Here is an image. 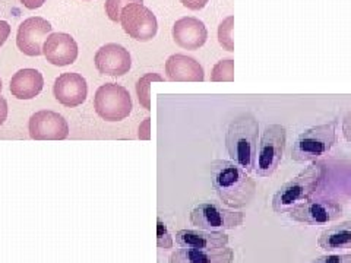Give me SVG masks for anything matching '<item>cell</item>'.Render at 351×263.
<instances>
[{"mask_svg": "<svg viewBox=\"0 0 351 263\" xmlns=\"http://www.w3.org/2000/svg\"><path fill=\"white\" fill-rule=\"evenodd\" d=\"M51 24L40 16H32L25 19L18 28L16 46L18 49L31 58H37L43 54L44 41L51 32Z\"/></svg>", "mask_w": 351, "mask_h": 263, "instance_id": "obj_10", "label": "cell"}, {"mask_svg": "<svg viewBox=\"0 0 351 263\" xmlns=\"http://www.w3.org/2000/svg\"><path fill=\"white\" fill-rule=\"evenodd\" d=\"M97 114L106 122L125 120L134 108L129 91L117 84H106L98 88L94 98Z\"/></svg>", "mask_w": 351, "mask_h": 263, "instance_id": "obj_7", "label": "cell"}, {"mask_svg": "<svg viewBox=\"0 0 351 263\" xmlns=\"http://www.w3.org/2000/svg\"><path fill=\"white\" fill-rule=\"evenodd\" d=\"M29 136L36 140H63L69 136L64 117L50 110H41L29 118Z\"/></svg>", "mask_w": 351, "mask_h": 263, "instance_id": "obj_11", "label": "cell"}, {"mask_svg": "<svg viewBox=\"0 0 351 263\" xmlns=\"http://www.w3.org/2000/svg\"><path fill=\"white\" fill-rule=\"evenodd\" d=\"M132 3H144V0H106V14L113 22H120L122 10Z\"/></svg>", "mask_w": 351, "mask_h": 263, "instance_id": "obj_24", "label": "cell"}, {"mask_svg": "<svg viewBox=\"0 0 351 263\" xmlns=\"http://www.w3.org/2000/svg\"><path fill=\"white\" fill-rule=\"evenodd\" d=\"M287 144V129L282 125H269L262 132L256 151L254 173L258 177H271L280 167Z\"/></svg>", "mask_w": 351, "mask_h": 263, "instance_id": "obj_5", "label": "cell"}, {"mask_svg": "<svg viewBox=\"0 0 351 263\" xmlns=\"http://www.w3.org/2000/svg\"><path fill=\"white\" fill-rule=\"evenodd\" d=\"M341 130H343V136L346 138V140L351 142V113H347L343 117Z\"/></svg>", "mask_w": 351, "mask_h": 263, "instance_id": "obj_28", "label": "cell"}, {"mask_svg": "<svg viewBox=\"0 0 351 263\" xmlns=\"http://www.w3.org/2000/svg\"><path fill=\"white\" fill-rule=\"evenodd\" d=\"M259 122L252 113L237 116L226 132V148L230 161L236 162L249 174L254 173L258 151Z\"/></svg>", "mask_w": 351, "mask_h": 263, "instance_id": "obj_2", "label": "cell"}, {"mask_svg": "<svg viewBox=\"0 0 351 263\" xmlns=\"http://www.w3.org/2000/svg\"><path fill=\"white\" fill-rule=\"evenodd\" d=\"M189 219L195 228L205 231H227L243 225L246 214L223 208L214 202H202L191 211Z\"/></svg>", "mask_w": 351, "mask_h": 263, "instance_id": "obj_6", "label": "cell"}, {"mask_svg": "<svg viewBox=\"0 0 351 263\" xmlns=\"http://www.w3.org/2000/svg\"><path fill=\"white\" fill-rule=\"evenodd\" d=\"M97 71L107 76H123L132 68V58L129 50L116 42L103 46L95 53Z\"/></svg>", "mask_w": 351, "mask_h": 263, "instance_id": "obj_12", "label": "cell"}, {"mask_svg": "<svg viewBox=\"0 0 351 263\" xmlns=\"http://www.w3.org/2000/svg\"><path fill=\"white\" fill-rule=\"evenodd\" d=\"M174 241L184 249H221L228 245V236L224 231H205V229H180Z\"/></svg>", "mask_w": 351, "mask_h": 263, "instance_id": "obj_17", "label": "cell"}, {"mask_svg": "<svg viewBox=\"0 0 351 263\" xmlns=\"http://www.w3.org/2000/svg\"><path fill=\"white\" fill-rule=\"evenodd\" d=\"M157 247L164 250H170L174 247V237L170 234L167 225L164 224L160 216L157 219Z\"/></svg>", "mask_w": 351, "mask_h": 263, "instance_id": "obj_25", "label": "cell"}, {"mask_svg": "<svg viewBox=\"0 0 351 263\" xmlns=\"http://www.w3.org/2000/svg\"><path fill=\"white\" fill-rule=\"evenodd\" d=\"M44 86L43 75L37 69H21L10 79V92L18 100H32Z\"/></svg>", "mask_w": 351, "mask_h": 263, "instance_id": "obj_19", "label": "cell"}, {"mask_svg": "<svg viewBox=\"0 0 351 263\" xmlns=\"http://www.w3.org/2000/svg\"><path fill=\"white\" fill-rule=\"evenodd\" d=\"M164 78L160 76L158 73H147L142 76V78L138 79L136 82V95H138V100L139 104L142 105V108L149 110L151 108V95H149V90H151V85L152 82H162Z\"/></svg>", "mask_w": 351, "mask_h": 263, "instance_id": "obj_21", "label": "cell"}, {"mask_svg": "<svg viewBox=\"0 0 351 263\" xmlns=\"http://www.w3.org/2000/svg\"><path fill=\"white\" fill-rule=\"evenodd\" d=\"M53 94L62 105L73 108L86 100L88 85L82 75L66 72L54 81Z\"/></svg>", "mask_w": 351, "mask_h": 263, "instance_id": "obj_13", "label": "cell"}, {"mask_svg": "<svg viewBox=\"0 0 351 263\" xmlns=\"http://www.w3.org/2000/svg\"><path fill=\"white\" fill-rule=\"evenodd\" d=\"M317 247L326 253L351 249V219L329 227L317 237Z\"/></svg>", "mask_w": 351, "mask_h": 263, "instance_id": "obj_20", "label": "cell"}, {"mask_svg": "<svg viewBox=\"0 0 351 263\" xmlns=\"http://www.w3.org/2000/svg\"><path fill=\"white\" fill-rule=\"evenodd\" d=\"M149 117L145 118V122L139 126V139H149Z\"/></svg>", "mask_w": 351, "mask_h": 263, "instance_id": "obj_30", "label": "cell"}, {"mask_svg": "<svg viewBox=\"0 0 351 263\" xmlns=\"http://www.w3.org/2000/svg\"><path fill=\"white\" fill-rule=\"evenodd\" d=\"M294 223L304 225H325L344 215L343 205L334 199H309L295 205L287 212Z\"/></svg>", "mask_w": 351, "mask_h": 263, "instance_id": "obj_8", "label": "cell"}, {"mask_svg": "<svg viewBox=\"0 0 351 263\" xmlns=\"http://www.w3.org/2000/svg\"><path fill=\"white\" fill-rule=\"evenodd\" d=\"M311 263H351V253H326L315 258Z\"/></svg>", "mask_w": 351, "mask_h": 263, "instance_id": "obj_26", "label": "cell"}, {"mask_svg": "<svg viewBox=\"0 0 351 263\" xmlns=\"http://www.w3.org/2000/svg\"><path fill=\"white\" fill-rule=\"evenodd\" d=\"M233 25H234V16H227L218 27V42L224 50L234 51V42H233Z\"/></svg>", "mask_w": 351, "mask_h": 263, "instance_id": "obj_23", "label": "cell"}, {"mask_svg": "<svg viewBox=\"0 0 351 263\" xmlns=\"http://www.w3.org/2000/svg\"><path fill=\"white\" fill-rule=\"evenodd\" d=\"M211 180L218 199L232 210H243L254 201L256 193L255 180L233 161H213Z\"/></svg>", "mask_w": 351, "mask_h": 263, "instance_id": "obj_1", "label": "cell"}, {"mask_svg": "<svg viewBox=\"0 0 351 263\" xmlns=\"http://www.w3.org/2000/svg\"><path fill=\"white\" fill-rule=\"evenodd\" d=\"M120 24L129 37L136 41L147 42L157 36L158 22L152 10L144 3H132L122 10Z\"/></svg>", "mask_w": 351, "mask_h": 263, "instance_id": "obj_9", "label": "cell"}, {"mask_svg": "<svg viewBox=\"0 0 351 263\" xmlns=\"http://www.w3.org/2000/svg\"><path fill=\"white\" fill-rule=\"evenodd\" d=\"M173 40L184 50L201 49L208 40V31L204 22L195 16H184L173 25Z\"/></svg>", "mask_w": 351, "mask_h": 263, "instance_id": "obj_15", "label": "cell"}, {"mask_svg": "<svg viewBox=\"0 0 351 263\" xmlns=\"http://www.w3.org/2000/svg\"><path fill=\"white\" fill-rule=\"evenodd\" d=\"M43 54L54 66H69L78 59V44L71 34L53 32L44 41Z\"/></svg>", "mask_w": 351, "mask_h": 263, "instance_id": "obj_14", "label": "cell"}, {"mask_svg": "<svg viewBox=\"0 0 351 263\" xmlns=\"http://www.w3.org/2000/svg\"><path fill=\"white\" fill-rule=\"evenodd\" d=\"M213 82H233L234 81V60H219L211 72Z\"/></svg>", "mask_w": 351, "mask_h": 263, "instance_id": "obj_22", "label": "cell"}, {"mask_svg": "<svg viewBox=\"0 0 351 263\" xmlns=\"http://www.w3.org/2000/svg\"><path fill=\"white\" fill-rule=\"evenodd\" d=\"M0 94H2V79H0ZM2 97V95H0Z\"/></svg>", "mask_w": 351, "mask_h": 263, "instance_id": "obj_33", "label": "cell"}, {"mask_svg": "<svg viewBox=\"0 0 351 263\" xmlns=\"http://www.w3.org/2000/svg\"><path fill=\"white\" fill-rule=\"evenodd\" d=\"M170 263H233L234 250L228 246L221 249H176L170 255Z\"/></svg>", "mask_w": 351, "mask_h": 263, "instance_id": "obj_16", "label": "cell"}, {"mask_svg": "<svg viewBox=\"0 0 351 263\" xmlns=\"http://www.w3.org/2000/svg\"><path fill=\"white\" fill-rule=\"evenodd\" d=\"M10 34V27L6 21H0V47L3 46Z\"/></svg>", "mask_w": 351, "mask_h": 263, "instance_id": "obj_29", "label": "cell"}, {"mask_svg": "<svg viewBox=\"0 0 351 263\" xmlns=\"http://www.w3.org/2000/svg\"><path fill=\"white\" fill-rule=\"evenodd\" d=\"M19 2L24 5L27 9H38L44 3H46V0H19Z\"/></svg>", "mask_w": 351, "mask_h": 263, "instance_id": "obj_32", "label": "cell"}, {"mask_svg": "<svg viewBox=\"0 0 351 263\" xmlns=\"http://www.w3.org/2000/svg\"><path fill=\"white\" fill-rule=\"evenodd\" d=\"M184 8H188L191 10H201L206 6V3L210 0H180Z\"/></svg>", "mask_w": 351, "mask_h": 263, "instance_id": "obj_27", "label": "cell"}, {"mask_svg": "<svg viewBox=\"0 0 351 263\" xmlns=\"http://www.w3.org/2000/svg\"><path fill=\"white\" fill-rule=\"evenodd\" d=\"M337 144V122L317 125L307 129L294 140L291 160L295 162L317 161L331 151Z\"/></svg>", "mask_w": 351, "mask_h": 263, "instance_id": "obj_4", "label": "cell"}, {"mask_svg": "<svg viewBox=\"0 0 351 263\" xmlns=\"http://www.w3.org/2000/svg\"><path fill=\"white\" fill-rule=\"evenodd\" d=\"M6 117H8V101L3 97H0V126L5 123Z\"/></svg>", "mask_w": 351, "mask_h": 263, "instance_id": "obj_31", "label": "cell"}, {"mask_svg": "<svg viewBox=\"0 0 351 263\" xmlns=\"http://www.w3.org/2000/svg\"><path fill=\"white\" fill-rule=\"evenodd\" d=\"M166 75L171 82H202L205 79L201 63L186 54H173L167 59Z\"/></svg>", "mask_w": 351, "mask_h": 263, "instance_id": "obj_18", "label": "cell"}, {"mask_svg": "<svg viewBox=\"0 0 351 263\" xmlns=\"http://www.w3.org/2000/svg\"><path fill=\"white\" fill-rule=\"evenodd\" d=\"M326 177V167L321 161H312L309 167L300 171L295 177L284 183L272 195L271 208L276 214H287L291 208L309 201L321 188Z\"/></svg>", "mask_w": 351, "mask_h": 263, "instance_id": "obj_3", "label": "cell"}]
</instances>
